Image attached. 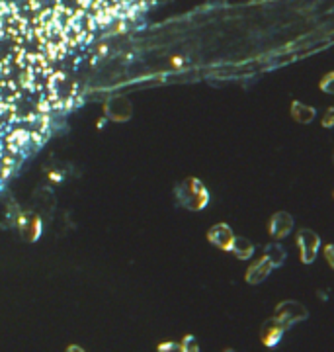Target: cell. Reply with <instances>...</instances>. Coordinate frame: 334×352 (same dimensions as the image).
I'll return each instance as SVG.
<instances>
[{"label":"cell","instance_id":"6da1fadb","mask_svg":"<svg viewBox=\"0 0 334 352\" xmlns=\"http://www.w3.org/2000/svg\"><path fill=\"white\" fill-rule=\"evenodd\" d=\"M176 202L190 212H200L209 203V192L200 178H186L174 188Z\"/></svg>","mask_w":334,"mask_h":352},{"label":"cell","instance_id":"7a4b0ae2","mask_svg":"<svg viewBox=\"0 0 334 352\" xmlns=\"http://www.w3.org/2000/svg\"><path fill=\"white\" fill-rule=\"evenodd\" d=\"M274 317H276L281 325L285 327V331H287V329H292V327L297 325V323L305 321L309 317V312L303 303H299V301H295V299H283V301H280V303L276 305Z\"/></svg>","mask_w":334,"mask_h":352},{"label":"cell","instance_id":"3957f363","mask_svg":"<svg viewBox=\"0 0 334 352\" xmlns=\"http://www.w3.org/2000/svg\"><path fill=\"white\" fill-rule=\"evenodd\" d=\"M295 243L299 249V258L303 264H313L321 251V237L313 229L297 231Z\"/></svg>","mask_w":334,"mask_h":352},{"label":"cell","instance_id":"277c9868","mask_svg":"<svg viewBox=\"0 0 334 352\" xmlns=\"http://www.w3.org/2000/svg\"><path fill=\"white\" fill-rule=\"evenodd\" d=\"M16 225H18V229H20V235H22L26 241H29V243L38 241L41 231H43L41 216L40 214H36V212H24V214H20Z\"/></svg>","mask_w":334,"mask_h":352},{"label":"cell","instance_id":"5b68a950","mask_svg":"<svg viewBox=\"0 0 334 352\" xmlns=\"http://www.w3.org/2000/svg\"><path fill=\"white\" fill-rule=\"evenodd\" d=\"M294 217L290 216L287 212H276L274 216L270 217L268 223V233L274 241H281L285 237H290V233L294 231Z\"/></svg>","mask_w":334,"mask_h":352},{"label":"cell","instance_id":"8992f818","mask_svg":"<svg viewBox=\"0 0 334 352\" xmlns=\"http://www.w3.org/2000/svg\"><path fill=\"white\" fill-rule=\"evenodd\" d=\"M283 333H285V327L281 325L276 317H268L266 321L260 325L258 337H260V340H262V344H264V347H268V349H274V347H278V344H280Z\"/></svg>","mask_w":334,"mask_h":352},{"label":"cell","instance_id":"52a82bcc","mask_svg":"<svg viewBox=\"0 0 334 352\" xmlns=\"http://www.w3.org/2000/svg\"><path fill=\"white\" fill-rule=\"evenodd\" d=\"M207 241L217 249H221V251H231L233 241H235V233L227 223H217L207 231Z\"/></svg>","mask_w":334,"mask_h":352},{"label":"cell","instance_id":"ba28073f","mask_svg":"<svg viewBox=\"0 0 334 352\" xmlns=\"http://www.w3.org/2000/svg\"><path fill=\"white\" fill-rule=\"evenodd\" d=\"M272 271H274L272 262L262 255V258H258L256 262H253V264L248 266V271H246V274H244V280H246L250 286L262 284L268 276H270V272Z\"/></svg>","mask_w":334,"mask_h":352},{"label":"cell","instance_id":"9c48e42d","mask_svg":"<svg viewBox=\"0 0 334 352\" xmlns=\"http://www.w3.org/2000/svg\"><path fill=\"white\" fill-rule=\"evenodd\" d=\"M106 114L107 118L114 120V122H127L131 118V102L127 98H121V96L112 98L107 102Z\"/></svg>","mask_w":334,"mask_h":352},{"label":"cell","instance_id":"30bf717a","mask_svg":"<svg viewBox=\"0 0 334 352\" xmlns=\"http://www.w3.org/2000/svg\"><path fill=\"white\" fill-rule=\"evenodd\" d=\"M290 116L297 123H311L317 118V110L309 104H303L301 100H294L290 106Z\"/></svg>","mask_w":334,"mask_h":352},{"label":"cell","instance_id":"8fae6325","mask_svg":"<svg viewBox=\"0 0 334 352\" xmlns=\"http://www.w3.org/2000/svg\"><path fill=\"white\" fill-rule=\"evenodd\" d=\"M34 203L41 214H51L55 210V196L47 186H41L34 192Z\"/></svg>","mask_w":334,"mask_h":352},{"label":"cell","instance_id":"7c38bea8","mask_svg":"<svg viewBox=\"0 0 334 352\" xmlns=\"http://www.w3.org/2000/svg\"><path fill=\"white\" fill-rule=\"evenodd\" d=\"M231 253L239 258V260H250L254 255L253 241L246 239V237H235L233 247H231Z\"/></svg>","mask_w":334,"mask_h":352},{"label":"cell","instance_id":"4fadbf2b","mask_svg":"<svg viewBox=\"0 0 334 352\" xmlns=\"http://www.w3.org/2000/svg\"><path fill=\"white\" fill-rule=\"evenodd\" d=\"M264 257L272 262L274 268H280V266H283L285 258H287V251L280 243H268L264 247Z\"/></svg>","mask_w":334,"mask_h":352},{"label":"cell","instance_id":"5bb4252c","mask_svg":"<svg viewBox=\"0 0 334 352\" xmlns=\"http://www.w3.org/2000/svg\"><path fill=\"white\" fill-rule=\"evenodd\" d=\"M319 88H321L322 92H326V95H334V71L326 73L322 77L321 82H319Z\"/></svg>","mask_w":334,"mask_h":352},{"label":"cell","instance_id":"9a60e30c","mask_svg":"<svg viewBox=\"0 0 334 352\" xmlns=\"http://www.w3.org/2000/svg\"><path fill=\"white\" fill-rule=\"evenodd\" d=\"M322 127H326V129H333L334 127V106L324 112V116H322Z\"/></svg>","mask_w":334,"mask_h":352},{"label":"cell","instance_id":"2e32d148","mask_svg":"<svg viewBox=\"0 0 334 352\" xmlns=\"http://www.w3.org/2000/svg\"><path fill=\"white\" fill-rule=\"evenodd\" d=\"M322 255H324V260L329 262V266L334 271V244H324Z\"/></svg>","mask_w":334,"mask_h":352},{"label":"cell","instance_id":"e0dca14e","mask_svg":"<svg viewBox=\"0 0 334 352\" xmlns=\"http://www.w3.org/2000/svg\"><path fill=\"white\" fill-rule=\"evenodd\" d=\"M180 349H182V351H198V344L194 342V337H188L186 342H184Z\"/></svg>","mask_w":334,"mask_h":352},{"label":"cell","instance_id":"ac0fdd59","mask_svg":"<svg viewBox=\"0 0 334 352\" xmlns=\"http://www.w3.org/2000/svg\"><path fill=\"white\" fill-rule=\"evenodd\" d=\"M333 164H334V151H333Z\"/></svg>","mask_w":334,"mask_h":352},{"label":"cell","instance_id":"d6986e66","mask_svg":"<svg viewBox=\"0 0 334 352\" xmlns=\"http://www.w3.org/2000/svg\"><path fill=\"white\" fill-rule=\"evenodd\" d=\"M333 198H334V192H333Z\"/></svg>","mask_w":334,"mask_h":352}]
</instances>
